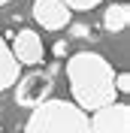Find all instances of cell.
I'll return each instance as SVG.
<instances>
[{
  "instance_id": "cell-8",
  "label": "cell",
  "mask_w": 130,
  "mask_h": 133,
  "mask_svg": "<svg viewBox=\"0 0 130 133\" xmlns=\"http://www.w3.org/2000/svg\"><path fill=\"white\" fill-rule=\"evenodd\" d=\"M127 24H130V6H127V3H112V6H106L103 27L109 33H121Z\"/></svg>"
},
{
  "instance_id": "cell-4",
  "label": "cell",
  "mask_w": 130,
  "mask_h": 133,
  "mask_svg": "<svg viewBox=\"0 0 130 133\" xmlns=\"http://www.w3.org/2000/svg\"><path fill=\"white\" fill-rule=\"evenodd\" d=\"M91 133H130V106L127 103H112V106L97 109L88 115Z\"/></svg>"
},
{
  "instance_id": "cell-5",
  "label": "cell",
  "mask_w": 130,
  "mask_h": 133,
  "mask_svg": "<svg viewBox=\"0 0 130 133\" xmlns=\"http://www.w3.org/2000/svg\"><path fill=\"white\" fill-rule=\"evenodd\" d=\"M9 51H12V58L18 61V66L21 64H42V58H46V45H42L40 33L36 30H18L15 39H12V45H9Z\"/></svg>"
},
{
  "instance_id": "cell-9",
  "label": "cell",
  "mask_w": 130,
  "mask_h": 133,
  "mask_svg": "<svg viewBox=\"0 0 130 133\" xmlns=\"http://www.w3.org/2000/svg\"><path fill=\"white\" fill-rule=\"evenodd\" d=\"M61 3H64V6L70 9V12H73V9H79V12H88V9L100 6L103 0H61Z\"/></svg>"
},
{
  "instance_id": "cell-11",
  "label": "cell",
  "mask_w": 130,
  "mask_h": 133,
  "mask_svg": "<svg viewBox=\"0 0 130 133\" xmlns=\"http://www.w3.org/2000/svg\"><path fill=\"white\" fill-rule=\"evenodd\" d=\"M64 51H67V42L61 39V42H57V45H55V55H57V58H61V55H64Z\"/></svg>"
},
{
  "instance_id": "cell-7",
  "label": "cell",
  "mask_w": 130,
  "mask_h": 133,
  "mask_svg": "<svg viewBox=\"0 0 130 133\" xmlns=\"http://www.w3.org/2000/svg\"><path fill=\"white\" fill-rule=\"evenodd\" d=\"M15 82H18V61L12 58V51H9L6 39L0 36V91L12 88Z\"/></svg>"
},
{
  "instance_id": "cell-3",
  "label": "cell",
  "mask_w": 130,
  "mask_h": 133,
  "mask_svg": "<svg viewBox=\"0 0 130 133\" xmlns=\"http://www.w3.org/2000/svg\"><path fill=\"white\" fill-rule=\"evenodd\" d=\"M55 73H57V64H51L49 70H33V73L21 76L18 79V88H15V103L24 109H36L42 106L46 100H51V91H55Z\"/></svg>"
},
{
  "instance_id": "cell-2",
  "label": "cell",
  "mask_w": 130,
  "mask_h": 133,
  "mask_svg": "<svg viewBox=\"0 0 130 133\" xmlns=\"http://www.w3.org/2000/svg\"><path fill=\"white\" fill-rule=\"evenodd\" d=\"M24 133H91V121L70 100H46L30 112Z\"/></svg>"
},
{
  "instance_id": "cell-12",
  "label": "cell",
  "mask_w": 130,
  "mask_h": 133,
  "mask_svg": "<svg viewBox=\"0 0 130 133\" xmlns=\"http://www.w3.org/2000/svg\"><path fill=\"white\" fill-rule=\"evenodd\" d=\"M6 3H12V0H0V6H6Z\"/></svg>"
},
{
  "instance_id": "cell-10",
  "label": "cell",
  "mask_w": 130,
  "mask_h": 133,
  "mask_svg": "<svg viewBox=\"0 0 130 133\" xmlns=\"http://www.w3.org/2000/svg\"><path fill=\"white\" fill-rule=\"evenodd\" d=\"M115 91H118V94H127L130 91V76L127 73H118V76H115Z\"/></svg>"
},
{
  "instance_id": "cell-1",
  "label": "cell",
  "mask_w": 130,
  "mask_h": 133,
  "mask_svg": "<svg viewBox=\"0 0 130 133\" xmlns=\"http://www.w3.org/2000/svg\"><path fill=\"white\" fill-rule=\"evenodd\" d=\"M67 82L82 112H97L115 103V70L97 51H76L67 61Z\"/></svg>"
},
{
  "instance_id": "cell-6",
  "label": "cell",
  "mask_w": 130,
  "mask_h": 133,
  "mask_svg": "<svg viewBox=\"0 0 130 133\" xmlns=\"http://www.w3.org/2000/svg\"><path fill=\"white\" fill-rule=\"evenodd\" d=\"M33 18L42 30H61V27L70 24L73 12L61 0H33Z\"/></svg>"
},
{
  "instance_id": "cell-13",
  "label": "cell",
  "mask_w": 130,
  "mask_h": 133,
  "mask_svg": "<svg viewBox=\"0 0 130 133\" xmlns=\"http://www.w3.org/2000/svg\"><path fill=\"white\" fill-rule=\"evenodd\" d=\"M0 133H3V127H0Z\"/></svg>"
}]
</instances>
